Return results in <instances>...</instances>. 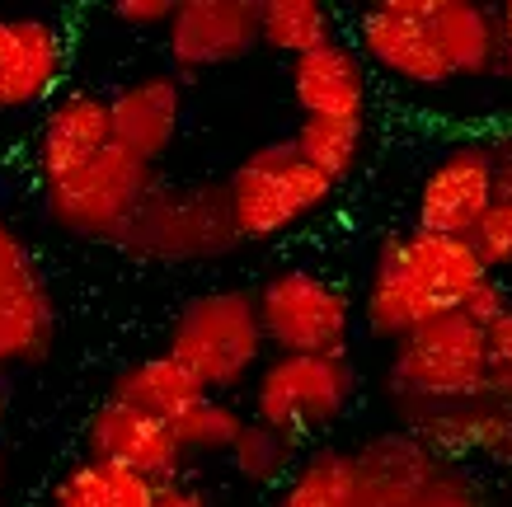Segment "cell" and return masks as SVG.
I'll return each instance as SVG.
<instances>
[{"label":"cell","mask_w":512,"mask_h":507,"mask_svg":"<svg viewBox=\"0 0 512 507\" xmlns=\"http://www.w3.org/2000/svg\"><path fill=\"white\" fill-rule=\"evenodd\" d=\"M503 310H508V292L498 287L494 277H489V282H480V287H475V292L461 301V315H470V320L480 324V329H489V324H494Z\"/></svg>","instance_id":"obj_32"},{"label":"cell","mask_w":512,"mask_h":507,"mask_svg":"<svg viewBox=\"0 0 512 507\" xmlns=\"http://www.w3.org/2000/svg\"><path fill=\"white\" fill-rule=\"evenodd\" d=\"M437 465L442 461L409 432H376L353 451L357 507H414Z\"/></svg>","instance_id":"obj_17"},{"label":"cell","mask_w":512,"mask_h":507,"mask_svg":"<svg viewBox=\"0 0 512 507\" xmlns=\"http://www.w3.org/2000/svg\"><path fill=\"white\" fill-rule=\"evenodd\" d=\"M433 0H376L357 15V57L381 66L390 80L414 90H442L451 85V71L442 62V47L428 24Z\"/></svg>","instance_id":"obj_9"},{"label":"cell","mask_w":512,"mask_h":507,"mask_svg":"<svg viewBox=\"0 0 512 507\" xmlns=\"http://www.w3.org/2000/svg\"><path fill=\"white\" fill-rule=\"evenodd\" d=\"M292 99L306 118H353L367 113V62L353 52V43L315 47L292 62Z\"/></svg>","instance_id":"obj_18"},{"label":"cell","mask_w":512,"mask_h":507,"mask_svg":"<svg viewBox=\"0 0 512 507\" xmlns=\"http://www.w3.org/2000/svg\"><path fill=\"white\" fill-rule=\"evenodd\" d=\"M273 507H357V479H353V451L320 446L278 484Z\"/></svg>","instance_id":"obj_22"},{"label":"cell","mask_w":512,"mask_h":507,"mask_svg":"<svg viewBox=\"0 0 512 507\" xmlns=\"http://www.w3.org/2000/svg\"><path fill=\"white\" fill-rule=\"evenodd\" d=\"M57 306L29 245L0 226V367H33L52 353Z\"/></svg>","instance_id":"obj_10"},{"label":"cell","mask_w":512,"mask_h":507,"mask_svg":"<svg viewBox=\"0 0 512 507\" xmlns=\"http://www.w3.org/2000/svg\"><path fill=\"white\" fill-rule=\"evenodd\" d=\"M174 5L179 0H118L113 5V19H123L132 29H156V24H170Z\"/></svg>","instance_id":"obj_31"},{"label":"cell","mask_w":512,"mask_h":507,"mask_svg":"<svg viewBox=\"0 0 512 507\" xmlns=\"http://www.w3.org/2000/svg\"><path fill=\"white\" fill-rule=\"evenodd\" d=\"M357 376L348 357H268L254 371V423L301 437L339 423L343 409L353 404Z\"/></svg>","instance_id":"obj_8"},{"label":"cell","mask_w":512,"mask_h":507,"mask_svg":"<svg viewBox=\"0 0 512 507\" xmlns=\"http://www.w3.org/2000/svg\"><path fill=\"white\" fill-rule=\"evenodd\" d=\"M165 29L179 71L231 66L259 47V0H179Z\"/></svg>","instance_id":"obj_14"},{"label":"cell","mask_w":512,"mask_h":507,"mask_svg":"<svg viewBox=\"0 0 512 507\" xmlns=\"http://www.w3.org/2000/svg\"><path fill=\"white\" fill-rule=\"evenodd\" d=\"M414 507H484V489L456 461H442L433 479L419 489Z\"/></svg>","instance_id":"obj_30"},{"label":"cell","mask_w":512,"mask_h":507,"mask_svg":"<svg viewBox=\"0 0 512 507\" xmlns=\"http://www.w3.org/2000/svg\"><path fill=\"white\" fill-rule=\"evenodd\" d=\"M240 428H245V414H240L235 404L217 400V395L198 400L179 423H170L174 442L184 451V461L188 456H231Z\"/></svg>","instance_id":"obj_26"},{"label":"cell","mask_w":512,"mask_h":507,"mask_svg":"<svg viewBox=\"0 0 512 507\" xmlns=\"http://www.w3.org/2000/svg\"><path fill=\"white\" fill-rule=\"evenodd\" d=\"M480 282H489L484 263L475 259V249L466 240L451 235H386L372 263V287H367V329L376 338L400 343L404 334H414L419 324L461 310Z\"/></svg>","instance_id":"obj_1"},{"label":"cell","mask_w":512,"mask_h":507,"mask_svg":"<svg viewBox=\"0 0 512 507\" xmlns=\"http://www.w3.org/2000/svg\"><path fill=\"white\" fill-rule=\"evenodd\" d=\"M339 38L334 10L320 0H259V43L287 57H306Z\"/></svg>","instance_id":"obj_23"},{"label":"cell","mask_w":512,"mask_h":507,"mask_svg":"<svg viewBox=\"0 0 512 507\" xmlns=\"http://www.w3.org/2000/svg\"><path fill=\"white\" fill-rule=\"evenodd\" d=\"M395 404H456L484 395V329L461 310L404 334L390 353Z\"/></svg>","instance_id":"obj_5"},{"label":"cell","mask_w":512,"mask_h":507,"mask_svg":"<svg viewBox=\"0 0 512 507\" xmlns=\"http://www.w3.org/2000/svg\"><path fill=\"white\" fill-rule=\"evenodd\" d=\"M264 353L268 343L259 329L254 292L245 287H217L193 296L170 324V343H165V357H174L207 395L240 390L264 367Z\"/></svg>","instance_id":"obj_2"},{"label":"cell","mask_w":512,"mask_h":507,"mask_svg":"<svg viewBox=\"0 0 512 507\" xmlns=\"http://www.w3.org/2000/svg\"><path fill=\"white\" fill-rule=\"evenodd\" d=\"M231 465L245 484H282L296 470V442L245 418V428H240V437L231 446Z\"/></svg>","instance_id":"obj_27"},{"label":"cell","mask_w":512,"mask_h":507,"mask_svg":"<svg viewBox=\"0 0 512 507\" xmlns=\"http://www.w3.org/2000/svg\"><path fill=\"white\" fill-rule=\"evenodd\" d=\"M0 489H5V446H0Z\"/></svg>","instance_id":"obj_36"},{"label":"cell","mask_w":512,"mask_h":507,"mask_svg":"<svg viewBox=\"0 0 512 507\" xmlns=\"http://www.w3.org/2000/svg\"><path fill=\"white\" fill-rule=\"evenodd\" d=\"M334 193L325 174L292 146V137L264 141L231 169L226 202L240 240H273L287 226L320 212Z\"/></svg>","instance_id":"obj_3"},{"label":"cell","mask_w":512,"mask_h":507,"mask_svg":"<svg viewBox=\"0 0 512 507\" xmlns=\"http://www.w3.org/2000/svg\"><path fill=\"white\" fill-rule=\"evenodd\" d=\"M292 146L325 174L329 184H339L343 174L357 165V151H362V123H353V118H306V123L296 127Z\"/></svg>","instance_id":"obj_25"},{"label":"cell","mask_w":512,"mask_h":507,"mask_svg":"<svg viewBox=\"0 0 512 507\" xmlns=\"http://www.w3.org/2000/svg\"><path fill=\"white\" fill-rule=\"evenodd\" d=\"M71 38L43 15H0V113L38 108L66 76Z\"/></svg>","instance_id":"obj_11"},{"label":"cell","mask_w":512,"mask_h":507,"mask_svg":"<svg viewBox=\"0 0 512 507\" xmlns=\"http://www.w3.org/2000/svg\"><path fill=\"white\" fill-rule=\"evenodd\" d=\"M498 43H503V57H498V76L512 80V0L508 5H498Z\"/></svg>","instance_id":"obj_35"},{"label":"cell","mask_w":512,"mask_h":507,"mask_svg":"<svg viewBox=\"0 0 512 507\" xmlns=\"http://www.w3.org/2000/svg\"><path fill=\"white\" fill-rule=\"evenodd\" d=\"M156 507H207V493L193 489L188 479H170V484H156Z\"/></svg>","instance_id":"obj_34"},{"label":"cell","mask_w":512,"mask_h":507,"mask_svg":"<svg viewBox=\"0 0 512 507\" xmlns=\"http://www.w3.org/2000/svg\"><path fill=\"white\" fill-rule=\"evenodd\" d=\"M466 245L475 249V259L484 263L489 277H494L498 268H512V202H489V212L475 221V231L466 235Z\"/></svg>","instance_id":"obj_29"},{"label":"cell","mask_w":512,"mask_h":507,"mask_svg":"<svg viewBox=\"0 0 512 507\" xmlns=\"http://www.w3.org/2000/svg\"><path fill=\"white\" fill-rule=\"evenodd\" d=\"M52 507H156V484L132 470L80 461L76 470L57 479Z\"/></svg>","instance_id":"obj_24"},{"label":"cell","mask_w":512,"mask_h":507,"mask_svg":"<svg viewBox=\"0 0 512 507\" xmlns=\"http://www.w3.org/2000/svg\"><path fill=\"white\" fill-rule=\"evenodd\" d=\"M151 188H156V165H146L109 141L85 165L43 184V207L57 231L76 235V240H113L118 245Z\"/></svg>","instance_id":"obj_4"},{"label":"cell","mask_w":512,"mask_h":507,"mask_svg":"<svg viewBox=\"0 0 512 507\" xmlns=\"http://www.w3.org/2000/svg\"><path fill=\"white\" fill-rule=\"evenodd\" d=\"M179 118H184V80L179 76H141L109 99V132L113 146L137 155L146 165H156L160 155L179 137Z\"/></svg>","instance_id":"obj_16"},{"label":"cell","mask_w":512,"mask_h":507,"mask_svg":"<svg viewBox=\"0 0 512 507\" xmlns=\"http://www.w3.org/2000/svg\"><path fill=\"white\" fill-rule=\"evenodd\" d=\"M433 38L442 47V62H447L451 80H489L498 76V15L480 0H433L428 10Z\"/></svg>","instance_id":"obj_20"},{"label":"cell","mask_w":512,"mask_h":507,"mask_svg":"<svg viewBox=\"0 0 512 507\" xmlns=\"http://www.w3.org/2000/svg\"><path fill=\"white\" fill-rule=\"evenodd\" d=\"M494 202V174H489V141H461L451 146L419 188V231L466 240L475 221Z\"/></svg>","instance_id":"obj_15"},{"label":"cell","mask_w":512,"mask_h":507,"mask_svg":"<svg viewBox=\"0 0 512 507\" xmlns=\"http://www.w3.org/2000/svg\"><path fill=\"white\" fill-rule=\"evenodd\" d=\"M414 442H423L437 461L461 456H494L512 465V409L494 400H456V404H395Z\"/></svg>","instance_id":"obj_12"},{"label":"cell","mask_w":512,"mask_h":507,"mask_svg":"<svg viewBox=\"0 0 512 507\" xmlns=\"http://www.w3.org/2000/svg\"><path fill=\"white\" fill-rule=\"evenodd\" d=\"M109 400L137 409V414L156 418V423H179V418L193 409L198 400H207L193 376H188L174 357H141V362H127L109 385Z\"/></svg>","instance_id":"obj_21"},{"label":"cell","mask_w":512,"mask_h":507,"mask_svg":"<svg viewBox=\"0 0 512 507\" xmlns=\"http://www.w3.org/2000/svg\"><path fill=\"white\" fill-rule=\"evenodd\" d=\"M118 245L137 259L184 263V259H217L240 245L231 221L226 184H184V188H151L137 216L127 221Z\"/></svg>","instance_id":"obj_6"},{"label":"cell","mask_w":512,"mask_h":507,"mask_svg":"<svg viewBox=\"0 0 512 507\" xmlns=\"http://www.w3.org/2000/svg\"><path fill=\"white\" fill-rule=\"evenodd\" d=\"M264 343L278 357H343L353 334V301L343 287L306 268H282L254 292Z\"/></svg>","instance_id":"obj_7"},{"label":"cell","mask_w":512,"mask_h":507,"mask_svg":"<svg viewBox=\"0 0 512 507\" xmlns=\"http://www.w3.org/2000/svg\"><path fill=\"white\" fill-rule=\"evenodd\" d=\"M489 174H494V202H512V132L489 141Z\"/></svg>","instance_id":"obj_33"},{"label":"cell","mask_w":512,"mask_h":507,"mask_svg":"<svg viewBox=\"0 0 512 507\" xmlns=\"http://www.w3.org/2000/svg\"><path fill=\"white\" fill-rule=\"evenodd\" d=\"M512 409V306L484 329V395Z\"/></svg>","instance_id":"obj_28"},{"label":"cell","mask_w":512,"mask_h":507,"mask_svg":"<svg viewBox=\"0 0 512 507\" xmlns=\"http://www.w3.org/2000/svg\"><path fill=\"white\" fill-rule=\"evenodd\" d=\"M85 456L94 465H113V470H132V475L151 479V484H170L184 479V451L174 442L170 423L137 414L118 400H104L85 423Z\"/></svg>","instance_id":"obj_13"},{"label":"cell","mask_w":512,"mask_h":507,"mask_svg":"<svg viewBox=\"0 0 512 507\" xmlns=\"http://www.w3.org/2000/svg\"><path fill=\"white\" fill-rule=\"evenodd\" d=\"M113 141L109 132V99L104 94H66L47 108L38 132V184L62 179L66 169L85 165L94 151Z\"/></svg>","instance_id":"obj_19"}]
</instances>
